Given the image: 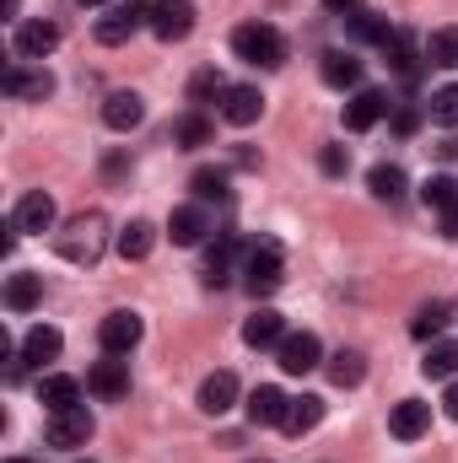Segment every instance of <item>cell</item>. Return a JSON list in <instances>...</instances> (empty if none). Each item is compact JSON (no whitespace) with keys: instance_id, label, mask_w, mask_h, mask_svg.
<instances>
[{"instance_id":"cell-7","label":"cell","mask_w":458,"mask_h":463,"mask_svg":"<svg viewBox=\"0 0 458 463\" xmlns=\"http://www.w3.org/2000/svg\"><path fill=\"white\" fill-rule=\"evenodd\" d=\"M151 33H157L162 43L189 38V33H195V5H189V0H157V5H151Z\"/></svg>"},{"instance_id":"cell-10","label":"cell","mask_w":458,"mask_h":463,"mask_svg":"<svg viewBox=\"0 0 458 463\" xmlns=\"http://www.w3.org/2000/svg\"><path fill=\"white\" fill-rule=\"evenodd\" d=\"M324 361V345H319V335H286L281 340V372H291V377H308L313 366Z\"/></svg>"},{"instance_id":"cell-24","label":"cell","mask_w":458,"mask_h":463,"mask_svg":"<svg viewBox=\"0 0 458 463\" xmlns=\"http://www.w3.org/2000/svg\"><path fill=\"white\" fill-rule=\"evenodd\" d=\"M319 71H324V81H329V87H340V92H345V87H361V60H356V54H345V49H329Z\"/></svg>"},{"instance_id":"cell-5","label":"cell","mask_w":458,"mask_h":463,"mask_svg":"<svg viewBox=\"0 0 458 463\" xmlns=\"http://www.w3.org/2000/svg\"><path fill=\"white\" fill-rule=\"evenodd\" d=\"M92 415H87V404H76V410H60V415H49V448H87L92 442Z\"/></svg>"},{"instance_id":"cell-33","label":"cell","mask_w":458,"mask_h":463,"mask_svg":"<svg viewBox=\"0 0 458 463\" xmlns=\"http://www.w3.org/2000/svg\"><path fill=\"white\" fill-rule=\"evenodd\" d=\"M443 329H448V302H426V307L415 313V324H410L415 340H432V335H443Z\"/></svg>"},{"instance_id":"cell-4","label":"cell","mask_w":458,"mask_h":463,"mask_svg":"<svg viewBox=\"0 0 458 463\" xmlns=\"http://www.w3.org/2000/svg\"><path fill=\"white\" fill-rule=\"evenodd\" d=\"M151 5H157V0H124L109 16H98V43H109V49H114V43H129L135 27L151 22Z\"/></svg>"},{"instance_id":"cell-13","label":"cell","mask_w":458,"mask_h":463,"mask_svg":"<svg viewBox=\"0 0 458 463\" xmlns=\"http://www.w3.org/2000/svg\"><path fill=\"white\" fill-rule=\"evenodd\" d=\"M426 426H432V404H421V399H399V404H394V415H388V431H394L399 442L426 437Z\"/></svg>"},{"instance_id":"cell-39","label":"cell","mask_w":458,"mask_h":463,"mask_svg":"<svg viewBox=\"0 0 458 463\" xmlns=\"http://www.w3.org/2000/svg\"><path fill=\"white\" fill-rule=\"evenodd\" d=\"M222 92H227V81H222L216 71H200V76L189 81V98H195V103H205V98H216V103H222Z\"/></svg>"},{"instance_id":"cell-19","label":"cell","mask_w":458,"mask_h":463,"mask_svg":"<svg viewBox=\"0 0 458 463\" xmlns=\"http://www.w3.org/2000/svg\"><path fill=\"white\" fill-rule=\"evenodd\" d=\"M0 87H5L11 98H33V103H43V98L54 92V76H49V71H33V76H27V71L11 65V71L0 76Z\"/></svg>"},{"instance_id":"cell-40","label":"cell","mask_w":458,"mask_h":463,"mask_svg":"<svg viewBox=\"0 0 458 463\" xmlns=\"http://www.w3.org/2000/svg\"><path fill=\"white\" fill-rule=\"evenodd\" d=\"M319 167H324L329 178H345V167H350V151H345V146H324V151H319Z\"/></svg>"},{"instance_id":"cell-32","label":"cell","mask_w":458,"mask_h":463,"mask_svg":"<svg viewBox=\"0 0 458 463\" xmlns=\"http://www.w3.org/2000/svg\"><path fill=\"white\" fill-rule=\"evenodd\" d=\"M426 109H432V124H443V129H458V81L437 87Z\"/></svg>"},{"instance_id":"cell-38","label":"cell","mask_w":458,"mask_h":463,"mask_svg":"<svg viewBox=\"0 0 458 463\" xmlns=\"http://www.w3.org/2000/svg\"><path fill=\"white\" fill-rule=\"evenodd\" d=\"M195 194H200V200H227V173L200 167V173H195Z\"/></svg>"},{"instance_id":"cell-45","label":"cell","mask_w":458,"mask_h":463,"mask_svg":"<svg viewBox=\"0 0 458 463\" xmlns=\"http://www.w3.org/2000/svg\"><path fill=\"white\" fill-rule=\"evenodd\" d=\"M5 463H27V458H5Z\"/></svg>"},{"instance_id":"cell-15","label":"cell","mask_w":458,"mask_h":463,"mask_svg":"<svg viewBox=\"0 0 458 463\" xmlns=\"http://www.w3.org/2000/svg\"><path fill=\"white\" fill-rule=\"evenodd\" d=\"M421 200H426V211H443L448 216V232L458 237V184L448 173H432L426 184H421Z\"/></svg>"},{"instance_id":"cell-26","label":"cell","mask_w":458,"mask_h":463,"mask_svg":"<svg viewBox=\"0 0 458 463\" xmlns=\"http://www.w3.org/2000/svg\"><path fill=\"white\" fill-rule=\"evenodd\" d=\"M421 372H426V377H458V340H437V345H426Z\"/></svg>"},{"instance_id":"cell-21","label":"cell","mask_w":458,"mask_h":463,"mask_svg":"<svg viewBox=\"0 0 458 463\" xmlns=\"http://www.w3.org/2000/svg\"><path fill=\"white\" fill-rule=\"evenodd\" d=\"M319 420H324V399H319V393H302V399H291V410H286L281 431H291V437H308Z\"/></svg>"},{"instance_id":"cell-23","label":"cell","mask_w":458,"mask_h":463,"mask_svg":"<svg viewBox=\"0 0 458 463\" xmlns=\"http://www.w3.org/2000/svg\"><path fill=\"white\" fill-rule=\"evenodd\" d=\"M38 399L49 404V415L76 410V404H81V383H76V377H43V383H38Z\"/></svg>"},{"instance_id":"cell-31","label":"cell","mask_w":458,"mask_h":463,"mask_svg":"<svg viewBox=\"0 0 458 463\" xmlns=\"http://www.w3.org/2000/svg\"><path fill=\"white\" fill-rule=\"evenodd\" d=\"M367 184H372L377 200H399V194H405V173H399L394 162H377V167L367 173Z\"/></svg>"},{"instance_id":"cell-30","label":"cell","mask_w":458,"mask_h":463,"mask_svg":"<svg viewBox=\"0 0 458 463\" xmlns=\"http://www.w3.org/2000/svg\"><path fill=\"white\" fill-rule=\"evenodd\" d=\"M426 60L443 65V71H458V27H437L426 38Z\"/></svg>"},{"instance_id":"cell-35","label":"cell","mask_w":458,"mask_h":463,"mask_svg":"<svg viewBox=\"0 0 458 463\" xmlns=\"http://www.w3.org/2000/svg\"><path fill=\"white\" fill-rule=\"evenodd\" d=\"M383 54L394 60V71H405V76H415V49H410V33H399V27H394V33L383 38Z\"/></svg>"},{"instance_id":"cell-37","label":"cell","mask_w":458,"mask_h":463,"mask_svg":"<svg viewBox=\"0 0 458 463\" xmlns=\"http://www.w3.org/2000/svg\"><path fill=\"white\" fill-rule=\"evenodd\" d=\"M184 146H211V118H200V114H184L178 118V129H173Z\"/></svg>"},{"instance_id":"cell-14","label":"cell","mask_w":458,"mask_h":463,"mask_svg":"<svg viewBox=\"0 0 458 463\" xmlns=\"http://www.w3.org/2000/svg\"><path fill=\"white\" fill-rule=\"evenodd\" d=\"M11 227H16V232H49V227H54V200H49L43 189L22 194V200H16V211H11Z\"/></svg>"},{"instance_id":"cell-18","label":"cell","mask_w":458,"mask_h":463,"mask_svg":"<svg viewBox=\"0 0 458 463\" xmlns=\"http://www.w3.org/2000/svg\"><path fill=\"white\" fill-rule=\"evenodd\" d=\"M243 340H248L253 350H264V345H281V340H286V318H281L275 307H259V313H253V318L243 324Z\"/></svg>"},{"instance_id":"cell-2","label":"cell","mask_w":458,"mask_h":463,"mask_svg":"<svg viewBox=\"0 0 458 463\" xmlns=\"http://www.w3.org/2000/svg\"><path fill=\"white\" fill-rule=\"evenodd\" d=\"M232 49H237V60H248V65H259V71L286 65V38H281L270 22H243V27L232 33Z\"/></svg>"},{"instance_id":"cell-17","label":"cell","mask_w":458,"mask_h":463,"mask_svg":"<svg viewBox=\"0 0 458 463\" xmlns=\"http://www.w3.org/2000/svg\"><path fill=\"white\" fill-rule=\"evenodd\" d=\"M232 404H237V377H232V372H211V377L200 383V410H205V415H227Z\"/></svg>"},{"instance_id":"cell-29","label":"cell","mask_w":458,"mask_h":463,"mask_svg":"<svg viewBox=\"0 0 458 463\" xmlns=\"http://www.w3.org/2000/svg\"><path fill=\"white\" fill-rule=\"evenodd\" d=\"M151 248H157V227L151 222H129V227L119 232V253L124 259H146Z\"/></svg>"},{"instance_id":"cell-27","label":"cell","mask_w":458,"mask_h":463,"mask_svg":"<svg viewBox=\"0 0 458 463\" xmlns=\"http://www.w3.org/2000/svg\"><path fill=\"white\" fill-rule=\"evenodd\" d=\"M167 237H173L178 248H195V242L205 237V216H200L195 205H184V211H173V222H167Z\"/></svg>"},{"instance_id":"cell-22","label":"cell","mask_w":458,"mask_h":463,"mask_svg":"<svg viewBox=\"0 0 458 463\" xmlns=\"http://www.w3.org/2000/svg\"><path fill=\"white\" fill-rule=\"evenodd\" d=\"M60 350H65V335H60V329H49V324H38V329H27V340H22V361L43 366V361H54Z\"/></svg>"},{"instance_id":"cell-41","label":"cell","mask_w":458,"mask_h":463,"mask_svg":"<svg viewBox=\"0 0 458 463\" xmlns=\"http://www.w3.org/2000/svg\"><path fill=\"white\" fill-rule=\"evenodd\" d=\"M394 129L410 135V129H415V109H399V114H394Z\"/></svg>"},{"instance_id":"cell-16","label":"cell","mask_w":458,"mask_h":463,"mask_svg":"<svg viewBox=\"0 0 458 463\" xmlns=\"http://www.w3.org/2000/svg\"><path fill=\"white\" fill-rule=\"evenodd\" d=\"M259 114H264L259 87H227V92H222V118H227V124H237V129H243V124H253Z\"/></svg>"},{"instance_id":"cell-43","label":"cell","mask_w":458,"mask_h":463,"mask_svg":"<svg viewBox=\"0 0 458 463\" xmlns=\"http://www.w3.org/2000/svg\"><path fill=\"white\" fill-rule=\"evenodd\" d=\"M329 11H361V0H324Z\"/></svg>"},{"instance_id":"cell-44","label":"cell","mask_w":458,"mask_h":463,"mask_svg":"<svg viewBox=\"0 0 458 463\" xmlns=\"http://www.w3.org/2000/svg\"><path fill=\"white\" fill-rule=\"evenodd\" d=\"M76 5H109V0H76Z\"/></svg>"},{"instance_id":"cell-12","label":"cell","mask_w":458,"mask_h":463,"mask_svg":"<svg viewBox=\"0 0 458 463\" xmlns=\"http://www.w3.org/2000/svg\"><path fill=\"white\" fill-rule=\"evenodd\" d=\"M286 410H291V399H286L275 383H259V388L248 393V420H253V426H281Z\"/></svg>"},{"instance_id":"cell-3","label":"cell","mask_w":458,"mask_h":463,"mask_svg":"<svg viewBox=\"0 0 458 463\" xmlns=\"http://www.w3.org/2000/svg\"><path fill=\"white\" fill-rule=\"evenodd\" d=\"M243 286H248L253 297H270V291L281 286V248H275V242H253V248H248V259H243Z\"/></svg>"},{"instance_id":"cell-34","label":"cell","mask_w":458,"mask_h":463,"mask_svg":"<svg viewBox=\"0 0 458 463\" xmlns=\"http://www.w3.org/2000/svg\"><path fill=\"white\" fill-rule=\"evenodd\" d=\"M394 27L383 22V16H372V11H350V38H361V43H383Z\"/></svg>"},{"instance_id":"cell-28","label":"cell","mask_w":458,"mask_h":463,"mask_svg":"<svg viewBox=\"0 0 458 463\" xmlns=\"http://www.w3.org/2000/svg\"><path fill=\"white\" fill-rule=\"evenodd\" d=\"M361 377H367L361 350H335V355H329V383H335V388H356Z\"/></svg>"},{"instance_id":"cell-6","label":"cell","mask_w":458,"mask_h":463,"mask_svg":"<svg viewBox=\"0 0 458 463\" xmlns=\"http://www.w3.org/2000/svg\"><path fill=\"white\" fill-rule=\"evenodd\" d=\"M87 393H98V399H124L129 393V361H119V355H109L103 350V361H92L87 366Z\"/></svg>"},{"instance_id":"cell-25","label":"cell","mask_w":458,"mask_h":463,"mask_svg":"<svg viewBox=\"0 0 458 463\" xmlns=\"http://www.w3.org/2000/svg\"><path fill=\"white\" fill-rule=\"evenodd\" d=\"M38 297H43V280H38V275H11V280H5V307H11V313H33Z\"/></svg>"},{"instance_id":"cell-11","label":"cell","mask_w":458,"mask_h":463,"mask_svg":"<svg viewBox=\"0 0 458 463\" xmlns=\"http://www.w3.org/2000/svg\"><path fill=\"white\" fill-rule=\"evenodd\" d=\"M383 114H388V92H377V87H361V92L345 103V129H350V135H361V129H372Z\"/></svg>"},{"instance_id":"cell-20","label":"cell","mask_w":458,"mask_h":463,"mask_svg":"<svg viewBox=\"0 0 458 463\" xmlns=\"http://www.w3.org/2000/svg\"><path fill=\"white\" fill-rule=\"evenodd\" d=\"M140 118H146V103H140L135 92H114V98L103 103V124H109V129H119V135H129Z\"/></svg>"},{"instance_id":"cell-36","label":"cell","mask_w":458,"mask_h":463,"mask_svg":"<svg viewBox=\"0 0 458 463\" xmlns=\"http://www.w3.org/2000/svg\"><path fill=\"white\" fill-rule=\"evenodd\" d=\"M227 280H232V242L222 237L205 259V286H227Z\"/></svg>"},{"instance_id":"cell-1","label":"cell","mask_w":458,"mask_h":463,"mask_svg":"<svg viewBox=\"0 0 458 463\" xmlns=\"http://www.w3.org/2000/svg\"><path fill=\"white\" fill-rule=\"evenodd\" d=\"M54 248H60V259L92 269V264L103 259V248H109V222H103V211H81V216H71L65 227L54 232Z\"/></svg>"},{"instance_id":"cell-42","label":"cell","mask_w":458,"mask_h":463,"mask_svg":"<svg viewBox=\"0 0 458 463\" xmlns=\"http://www.w3.org/2000/svg\"><path fill=\"white\" fill-rule=\"evenodd\" d=\"M443 410H448V415H453V420H458V377H453V383H448V393H443Z\"/></svg>"},{"instance_id":"cell-9","label":"cell","mask_w":458,"mask_h":463,"mask_svg":"<svg viewBox=\"0 0 458 463\" xmlns=\"http://www.w3.org/2000/svg\"><path fill=\"white\" fill-rule=\"evenodd\" d=\"M11 49H16L22 60H38V65H43V54L60 49V22H22L16 38H11Z\"/></svg>"},{"instance_id":"cell-8","label":"cell","mask_w":458,"mask_h":463,"mask_svg":"<svg viewBox=\"0 0 458 463\" xmlns=\"http://www.w3.org/2000/svg\"><path fill=\"white\" fill-rule=\"evenodd\" d=\"M140 335H146V324H140L135 313H124V307H119V313H109V318L98 324V340H103V350H109V355H129V350L140 345Z\"/></svg>"}]
</instances>
